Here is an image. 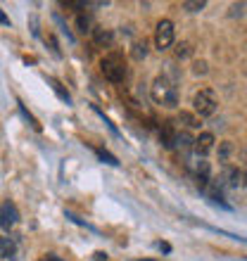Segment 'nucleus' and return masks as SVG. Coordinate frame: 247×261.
Instances as JSON below:
<instances>
[{"instance_id": "1", "label": "nucleus", "mask_w": 247, "mask_h": 261, "mask_svg": "<svg viewBox=\"0 0 247 261\" xmlns=\"http://www.w3.org/2000/svg\"><path fill=\"white\" fill-rule=\"evenodd\" d=\"M150 95L157 105L169 107V110L179 105V90H176V86H174V81L169 79V76H157V79L152 81Z\"/></svg>"}, {"instance_id": "2", "label": "nucleus", "mask_w": 247, "mask_h": 261, "mask_svg": "<svg viewBox=\"0 0 247 261\" xmlns=\"http://www.w3.org/2000/svg\"><path fill=\"white\" fill-rule=\"evenodd\" d=\"M100 71L105 74V79L112 83H121L126 79V62L119 53H110L100 60Z\"/></svg>"}, {"instance_id": "3", "label": "nucleus", "mask_w": 247, "mask_h": 261, "mask_svg": "<svg viewBox=\"0 0 247 261\" xmlns=\"http://www.w3.org/2000/svg\"><path fill=\"white\" fill-rule=\"evenodd\" d=\"M216 105H219L216 102V95L209 88H202L192 97V107H195V112H197L200 117H212L214 112H216Z\"/></svg>"}, {"instance_id": "4", "label": "nucleus", "mask_w": 247, "mask_h": 261, "mask_svg": "<svg viewBox=\"0 0 247 261\" xmlns=\"http://www.w3.org/2000/svg\"><path fill=\"white\" fill-rule=\"evenodd\" d=\"M155 45H157V50H166L174 45V24L169 19L157 21V29H155Z\"/></svg>"}, {"instance_id": "5", "label": "nucleus", "mask_w": 247, "mask_h": 261, "mask_svg": "<svg viewBox=\"0 0 247 261\" xmlns=\"http://www.w3.org/2000/svg\"><path fill=\"white\" fill-rule=\"evenodd\" d=\"M17 221H19V212H17V206L14 202H3L0 204V228L3 230H10L12 226H17Z\"/></svg>"}, {"instance_id": "6", "label": "nucleus", "mask_w": 247, "mask_h": 261, "mask_svg": "<svg viewBox=\"0 0 247 261\" xmlns=\"http://www.w3.org/2000/svg\"><path fill=\"white\" fill-rule=\"evenodd\" d=\"M212 150H214V136L212 133H200V136L195 138L192 152H195L197 157H205V154H209Z\"/></svg>"}, {"instance_id": "7", "label": "nucleus", "mask_w": 247, "mask_h": 261, "mask_svg": "<svg viewBox=\"0 0 247 261\" xmlns=\"http://www.w3.org/2000/svg\"><path fill=\"white\" fill-rule=\"evenodd\" d=\"M93 41H95L97 48H112L114 45V34L105 27H95L93 29Z\"/></svg>"}, {"instance_id": "8", "label": "nucleus", "mask_w": 247, "mask_h": 261, "mask_svg": "<svg viewBox=\"0 0 247 261\" xmlns=\"http://www.w3.org/2000/svg\"><path fill=\"white\" fill-rule=\"evenodd\" d=\"M159 143L164 145L166 150H174V143H176V130H174L171 121H164L162 128H159Z\"/></svg>"}, {"instance_id": "9", "label": "nucleus", "mask_w": 247, "mask_h": 261, "mask_svg": "<svg viewBox=\"0 0 247 261\" xmlns=\"http://www.w3.org/2000/svg\"><path fill=\"white\" fill-rule=\"evenodd\" d=\"M14 254H17L14 240L7 238V235H0V256H3V259H14Z\"/></svg>"}, {"instance_id": "10", "label": "nucleus", "mask_w": 247, "mask_h": 261, "mask_svg": "<svg viewBox=\"0 0 247 261\" xmlns=\"http://www.w3.org/2000/svg\"><path fill=\"white\" fill-rule=\"evenodd\" d=\"M224 180H226L228 188H238L242 183V173L235 169V166H226L224 169Z\"/></svg>"}, {"instance_id": "11", "label": "nucleus", "mask_w": 247, "mask_h": 261, "mask_svg": "<svg viewBox=\"0 0 247 261\" xmlns=\"http://www.w3.org/2000/svg\"><path fill=\"white\" fill-rule=\"evenodd\" d=\"M76 29L81 31V34H93V17L90 14H86V12H79L76 14Z\"/></svg>"}, {"instance_id": "12", "label": "nucleus", "mask_w": 247, "mask_h": 261, "mask_svg": "<svg viewBox=\"0 0 247 261\" xmlns=\"http://www.w3.org/2000/svg\"><path fill=\"white\" fill-rule=\"evenodd\" d=\"M192 145H195V138L190 136V133H185V130H181V133H176V143H174V147H179V150H192Z\"/></svg>"}, {"instance_id": "13", "label": "nucleus", "mask_w": 247, "mask_h": 261, "mask_svg": "<svg viewBox=\"0 0 247 261\" xmlns=\"http://www.w3.org/2000/svg\"><path fill=\"white\" fill-rule=\"evenodd\" d=\"M145 55H147V41L143 38V41L133 43V48H131V57L140 62V60H145Z\"/></svg>"}, {"instance_id": "14", "label": "nucleus", "mask_w": 247, "mask_h": 261, "mask_svg": "<svg viewBox=\"0 0 247 261\" xmlns=\"http://www.w3.org/2000/svg\"><path fill=\"white\" fill-rule=\"evenodd\" d=\"M179 121L183 126H188V128H200V119L195 117V114H190V112H181V114H179Z\"/></svg>"}, {"instance_id": "15", "label": "nucleus", "mask_w": 247, "mask_h": 261, "mask_svg": "<svg viewBox=\"0 0 247 261\" xmlns=\"http://www.w3.org/2000/svg\"><path fill=\"white\" fill-rule=\"evenodd\" d=\"M48 83H50V86H53V90H55V93L62 97V100H64V102H67V105H71V95H69L67 90L62 88V83L57 81V79H48Z\"/></svg>"}, {"instance_id": "16", "label": "nucleus", "mask_w": 247, "mask_h": 261, "mask_svg": "<svg viewBox=\"0 0 247 261\" xmlns=\"http://www.w3.org/2000/svg\"><path fill=\"white\" fill-rule=\"evenodd\" d=\"M190 55H192V45L188 41H181L179 45H176V57H179V60H188Z\"/></svg>"}, {"instance_id": "17", "label": "nucleus", "mask_w": 247, "mask_h": 261, "mask_svg": "<svg viewBox=\"0 0 247 261\" xmlns=\"http://www.w3.org/2000/svg\"><path fill=\"white\" fill-rule=\"evenodd\" d=\"M207 3L205 0H185L183 3V10H188V12H200V10H205Z\"/></svg>"}, {"instance_id": "18", "label": "nucleus", "mask_w": 247, "mask_h": 261, "mask_svg": "<svg viewBox=\"0 0 247 261\" xmlns=\"http://www.w3.org/2000/svg\"><path fill=\"white\" fill-rule=\"evenodd\" d=\"M17 105H19V112H21V114H24V119H27L29 124H31V128L41 130V124H38V121H36V119L31 117V114H29V112H27V107H24V105H21V102H17Z\"/></svg>"}, {"instance_id": "19", "label": "nucleus", "mask_w": 247, "mask_h": 261, "mask_svg": "<svg viewBox=\"0 0 247 261\" xmlns=\"http://www.w3.org/2000/svg\"><path fill=\"white\" fill-rule=\"evenodd\" d=\"M207 71H209V69H207V62H205V60H200V62L192 64V74H195V76H205Z\"/></svg>"}, {"instance_id": "20", "label": "nucleus", "mask_w": 247, "mask_h": 261, "mask_svg": "<svg viewBox=\"0 0 247 261\" xmlns=\"http://www.w3.org/2000/svg\"><path fill=\"white\" fill-rule=\"evenodd\" d=\"M97 157H100V159H105V162H107V164H114V166H117V164H119L117 159L112 157L110 152H105V150H97Z\"/></svg>"}, {"instance_id": "21", "label": "nucleus", "mask_w": 247, "mask_h": 261, "mask_svg": "<svg viewBox=\"0 0 247 261\" xmlns=\"http://www.w3.org/2000/svg\"><path fill=\"white\" fill-rule=\"evenodd\" d=\"M228 152H231V143H224V145H221V159H226Z\"/></svg>"}, {"instance_id": "22", "label": "nucleus", "mask_w": 247, "mask_h": 261, "mask_svg": "<svg viewBox=\"0 0 247 261\" xmlns=\"http://www.w3.org/2000/svg\"><path fill=\"white\" fill-rule=\"evenodd\" d=\"M93 261H107V254H105V252H95V254H93Z\"/></svg>"}, {"instance_id": "23", "label": "nucleus", "mask_w": 247, "mask_h": 261, "mask_svg": "<svg viewBox=\"0 0 247 261\" xmlns=\"http://www.w3.org/2000/svg\"><path fill=\"white\" fill-rule=\"evenodd\" d=\"M41 261H64V259H60V256H55V254H48V256H43Z\"/></svg>"}, {"instance_id": "24", "label": "nucleus", "mask_w": 247, "mask_h": 261, "mask_svg": "<svg viewBox=\"0 0 247 261\" xmlns=\"http://www.w3.org/2000/svg\"><path fill=\"white\" fill-rule=\"evenodd\" d=\"M0 21H3V24H10V19H7V17H5L3 12H0Z\"/></svg>"}, {"instance_id": "25", "label": "nucleus", "mask_w": 247, "mask_h": 261, "mask_svg": "<svg viewBox=\"0 0 247 261\" xmlns=\"http://www.w3.org/2000/svg\"><path fill=\"white\" fill-rule=\"evenodd\" d=\"M242 186H247V169H245V173H242Z\"/></svg>"}, {"instance_id": "26", "label": "nucleus", "mask_w": 247, "mask_h": 261, "mask_svg": "<svg viewBox=\"0 0 247 261\" xmlns=\"http://www.w3.org/2000/svg\"><path fill=\"white\" fill-rule=\"evenodd\" d=\"M147 261H150V259H147Z\"/></svg>"}]
</instances>
